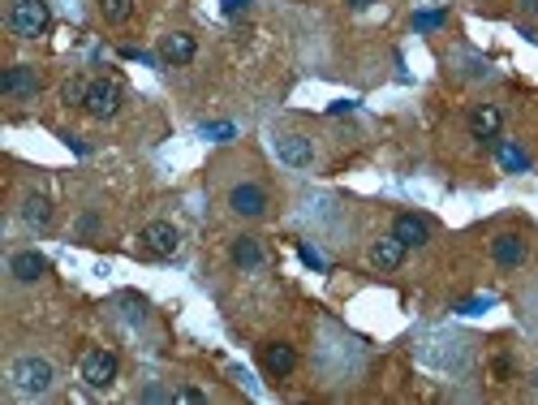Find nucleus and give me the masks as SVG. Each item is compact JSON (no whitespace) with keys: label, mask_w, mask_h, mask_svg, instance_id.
<instances>
[{"label":"nucleus","mask_w":538,"mask_h":405,"mask_svg":"<svg viewBox=\"0 0 538 405\" xmlns=\"http://www.w3.org/2000/svg\"><path fill=\"white\" fill-rule=\"evenodd\" d=\"M52 380H57L52 363H48V358H35V354H26V358H18V363L9 367V384H14V392H22V397H43V392L52 388Z\"/></svg>","instance_id":"1"},{"label":"nucleus","mask_w":538,"mask_h":405,"mask_svg":"<svg viewBox=\"0 0 538 405\" xmlns=\"http://www.w3.org/2000/svg\"><path fill=\"white\" fill-rule=\"evenodd\" d=\"M5 22H9V31L18 39H39L48 31L52 14H48V0H14L9 14H5Z\"/></svg>","instance_id":"2"},{"label":"nucleus","mask_w":538,"mask_h":405,"mask_svg":"<svg viewBox=\"0 0 538 405\" xmlns=\"http://www.w3.org/2000/svg\"><path fill=\"white\" fill-rule=\"evenodd\" d=\"M405 246L397 233H388V237H379V242H370V268H379V272H397L405 263Z\"/></svg>","instance_id":"9"},{"label":"nucleus","mask_w":538,"mask_h":405,"mask_svg":"<svg viewBox=\"0 0 538 405\" xmlns=\"http://www.w3.org/2000/svg\"><path fill=\"white\" fill-rule=\"evenodd\" d=\"M138 242H142V251L155 254V259H173L177 246H181V233H177V225H169V220H151L147 229L138 233Z\"/></svg>","instance_id":"5"},{"label":"nucleus","mask_w":538,"mask_h":405,"mask_svg":"<svg viewBox=\"0 0 538 405\" xmlns=\"http://www.w3.org/2000/svg\"><path fill=\"white\" fill-rule=\"evenodd\" d=\"M207 134H212L215 143H224V138H229V125H212V130H207Z\"/></svg>","instance_id":"22"},{"label":"nucleus","mask_w":538,"mask_h":405,"mask_svg":"<svg viewBox=\"0 0 538 405\" xmlns=\"http://www.w3.org/2000/svg\"><path fill=\"white\" fill-rule=\"evenodd\" d=\"M121 99H125V91H121L116 78H91V91H87L82 108H87V116H96V121H108V116H116Z\"/></svg>","instance_id":"3"},{"label":"nucleus","mask_w":538,"mask_h":405,"mask_svg":"<svg viewBox=\"0 0 538 405\" xmlns=\"http://www.w3.org/2000/svg\"><path fill=\"white\" fill-rule=\"evenodd\" d=\"M525 254H530V242H525L521 233H500V237H491V259H496L500 268H517V263H525Z\"/></svg>","instance_id":"8"},{"label":"nucleus","mask_w":538,"mask_h":405,"mask_svg":"<svg viewBox=\"0 0 538 405\" xmlns=\"http://www.w3.org/2000/svg\"><path fill=\"white\" fill-rule=\"evenodd\" d=\"M349 9H366V5H370V0H345Z\"/></svg>","instance_id":"25"},{"label":"nucleus","mask_w":538,"mask_h":405,"mask_svg":"<svg viewBox=\"0 0 538 405\" xmlns=\"http://www.w3.org/2000/svg\"><path fill=\"white\" fill-rule=\"evenodd\" d=\"M229 207L237 216H246V220H259V216L268 212V194H263V186H254V181H242V186L229 190Z\"/></svg>","instance_id":"7"},{"label":"nucleus","mask_w":538,"mask_h":405,"mask_svg":"<svg viewBox=\"0 0 538 405\" xmlns=\"http://www.w3.org/2000/svg\"><path fill=\"white\" fill-rule=\"evenodd\" d=\"M242 5H246V0H224V14H237Z\"/></svg>","instance_id":"23"},{"label":"nucleus","mask_w":538,"mask_h":405,"mask_svg":"<svg viewBox=\"0 0 538 405\" xmlns=\"http://www.w3.org/2000/svg\"><path fill=\"white\" fill-rule=\"evenodd\" d=\"M43 272H48V259H43L39 251L9 254V276H14L18 285H35V281H43Z\"/></svg>","instance_id":"10"},{"label":"nucleus","mask_w":538,"mask_h":405,"mask_svg":"<svg viewBox=\"0 0 538 405\" xmlns=\"http://www.w3.org/2000/svg\"><path fill=\"white\" fill-rule=\"evenodd\" d=\"M271 147H276V160L288 164V169H310L315 164V143L306 134H276Z\"/></svg>","instance_id":"6"},{"label":"nucleus","mask_w":538,"mask_h":405,"mask_svg":"<svg viewBox=\"0 0 538 405\" xmlns=\"http://www.w3.org/2000/svg\"><path fill=\"white\" fill-rule=\"evenodd\" d=\"M18 216L31 225V229H43V225L52 220V203H48L43 194H26V198H22V212Z\"/></svg>","instance_id":"17"},{"label":"nucleus","mask_w":538,"mask_h":405,"mask_svg":"<svg viewBox=\"0 0 538 405\" xmlns=\"http://www.w3.org/2000/svg\"><path fill=\"white\" fill-rule=\"evenodd\" d=\"M534 388H538V371H534Z\"/></svg>","instance_id":"26"},{"label":"nucleus","mask_w":538,"mask_h":405,"mask_svg":"<svg viewBox=\"0 0 538 405\" xmlns=\"http://www.w3.org/2000/svg\"><path fill=\"white\" fill-rule=\"evenodd\" d=\"M229 254H233V263H237L242 272H259V268H263V246H259V237H233Z\"/></svg>","instance_id":"14"},{"label":"nucleus","mask_w":538,"mask_h":405,"mask_svg":"<svg viewBox=\"0 0 538 405\" xmlns=\"http://www.w3.org/2000/svg\"><path fill=\"white\" fill-rule=\"evenodd\" d=\"M194 52H198V43H194V35H186V31H173V35L160 39V60H164V65H190Z\"/></svg>","instance_id":"12"},{"label":"nucleus","mask_w":538,"mask_h":405,"mask_svg":"<svg viewBox=\"0 0 538 405\" xmlns=\"http://www.w3.org/2000/svg\"><path fill=\"white\" fill-rule=\"evenodd\" d=\"M263 367L271 375H288V371L297 367V349L285 345V341H271V345H263Z\"/></svg>","instance_id":"16"},{"label":"nucleus","mask_w":538,"mask_h":405,"mask_svg":"<svg viewBox=\"0 0 538 405\" xmlns=\"http://www.w3.org/2000/svg\"><path fill=\"white\" fill-rule=\"evenodd\" d=\"M500 160H504V164H508V169H525V155H521V152H513V147H504V152H500Z\"/></svg>","instance_id":"21"},{"label":"nucleus","mask_w":538,"mask_h":405,"mask_svg":"<svg viewBox=\"0 0 538 405\" xmlns=\"http://www.w3.org/2000/svg\"><path fill=\"white\" fill-rule=\"evenodd\" d=\"M392 233H397V237H401L405 246H426V237H431V225H426L423 216H397V220H392Z\"/></svg>","instance_id":"15"},{"label":"nucleus","mask_w":538,"mask_h":405,"mask_svg":"<svg viewBox=\"0 0 538 405\" xmlns=\"http://www.w3.org/2000/svg\"><path fill=\"white\" fill-rule=\"evenodd\" d=\"M521 9H525V14H538V0H521Z\"/></svg>","instance_id":"24"},{"label":"nucleus","mask_w":538,"mask_h":405,"mask_svg":"<svg viewBox=\"0 0 538 405\" xmlns=\"http://www.w3.org/2000/svg\"><path fill=\"white\" fill-rule=\"evenodd\" d=\"M0 91L5 96H35L39 91V69H31V65H14V69H5V78H0Z\"/></svg>","instance_id":"13"},{"label":"nucleus","mask_w":538,"mask_h":405,"mask_svg":"<svg viewBox=\"0 0 538 405\" xmlns=\"http://www.w3.org/2000/svg\"><path fill=\"white\" fill-rule=\"evenodd\" d=\"M173 401H186V405H203V401H207V397H203V392H198V388H177V392H173Z\"/></svg>","instance_id":"20"},{"label":"nucleus","mask_w":538,"mask_h":405,"mask_svg":"<svg viewBox=\"0 0 538 405\" xmlns=\"http://www.w3.org/2000/svg\"><path fill=\"white\" fill-rule=\"evenodd\" d=\"M87 91H91V82L69 78V82L60 87V104H65V108H82V104H87Z\"/></svg>","instance_id":"19"},{"label":"nucleus","mask_w":538,"mask_h":405,"mask_svg":"<svg viewBox=\"0 0 538 405\" xmlns=\"http://www.w3.org/2000/svg\"><path fill=\"white\" fill-rule=\"evenodd\" d=\"M130 14H134V0H99V18L113 22V26L130 22Z\"/></svg>","instance_id":"18"},{"label":"nucleus","mask_w":538,"mask_h":405,"mask_svg":"<svg viewBox=\"0 0 538 405\" xmlns=\"http://www.w3.org/2000/svg\"><path fill=\"white\" fill-rule=\"evenodd\" d=\"M500 125H504L500 104H479V108L470 113V134L479 138V143H491V138H500Z\"/></svg>","instance_id":"11"},{"label":"nucleus","mask_w":538,"mask_h":405,"mask_svg":"<svg viewBox=\"0 0 538 405\" xmlns=\"http://www.w3.org/2000/svg\"><path fill=\"white\" fill-rule=\"evenodd\" d=\"M82 380H87V388H96V392L113 388L116 384V354L113 349H87V354H82Z\"/></svg>","instance_id":"4"}]
</instances>
